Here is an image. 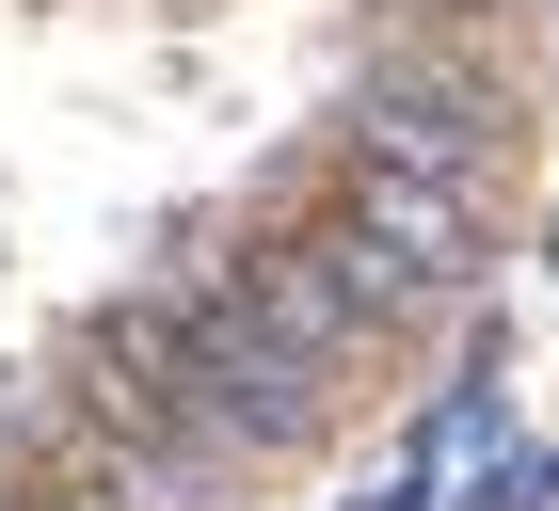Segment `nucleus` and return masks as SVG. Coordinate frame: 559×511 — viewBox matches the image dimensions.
Wrapping results in <instances>:
<instances>
[{"instance_id": "obj_9", "label": "nucleus", "mask_w": 559, "mask_h": 511, "mask_svg": "<svg viewBox=\"0 0 559 511\" xmlns=\"http://www.w3.org/2000/svg\"><path fill=\"white\" fill-rule=\"evenodd\" d=\"M0 511H96V496H64L48 464H0Z\"/></svg>"}, {"instance_id": "obj_3", "label": "nucleus", "mask_w": 559, "mask_h": 511, "mask_svg": "<svg viewBox=\"0 0 559 511\" xmlns=\"http://www.w3.org/2000/svg\"><path fill=\"white\" fill-rule=\"evenodd\" d=\"M224 288L257 304L272 336L304 352V368H336V383H368L384 352H416L431 320L368 272V240H352L336 209H288V224H224Z\"/></svg>"}, {"instance_id": "obj_10", "label": "nucleus", "mask_w": 559, "mask_h": 511, "mask_svg": "<svg viewBox=\"0 0 559 511\" xmlns=\"http://www.w3.org/2000/svg\"><path fill=\"white\" fill-rule=\"evenodd\" d=\"M544 288H559V209H544Z\"/></svg>"}, {"instance_id": "obj_8", "label": "nucleus", "mask_w": 559, "mask_h": 511, "mask_svg": "<svg viewBox=\"0 0 559 511\" xmlns=\"http://www.w3.org/2000/svg\"><path fill=\"white\" fill-rule=\"evenodd\" d=\"M368 16H400V33H479L496 0H368Z\"/></svg>"}, {"instance_id": "obj_1", "label": "nucleus", "mask_w": 559, "mask_h": 511, "mask_svg": "<svg viewBox=\"0 0 559 511\" xmlns=\"http://www.w3.org/2000/svg\"><path fill=\"white\" fill-rule=\"evenodd\" d=\"M512 144H527V96L479 64V33H400V48H368L352 96H336V161L448 176V192H479V209H496Z\"/></svg>"}, {"instance_id": "obj_11", "label": "nucleus", "mask_w": 559, "mask_h": 511, "mask_svg": "<svg viewBox=\"0 0 559 511\" xmlns=\"http://www.w3.org/2000/svg\"><path fill=\"white\" fill-rule=\"evenodd\" d=\"M544 511H559V448H544Z\"/></svg>"}, {"instance_id": "obj_4", "label": "nucleus", "mask_w": 559, "mask_h": 511, "mask_svg": "<svg viewBox=\"0 0 559 511\" xmlns=\"http://www.w3.org/2000/svg\"><path fill=\"white\" fill-rule=\"evenodd\" d=\"M48 368H64V400H81V416L160 431V448H192V464H224V479H240V448H224V400H209V352H192L176 288H112V304H81Z\"/></svg>"}, {"instance_id": "obj_7", "label": "nucleus", "mask_w": 559, "mask_h": 511, "mask_svg": "<svg viewBox=\"0 0 559 511\" xmlns=\"http://www.w3.org/2000/svg\"><path fill=\"white\" fill-rule=\"evenodd\" d=\"M512 448V368H496V336L464 352V383H431L416 416H400V464L416 479H464V464H496Z\"/></svg>"}, {"instance_id": "obj_2", "label": "nucleus", "mask_w": 559, "mask_h": 511, "mask_svg": "<svg viewBox=\"0 0 559 511\" xmlns=\"http://www.w3.org/2000/svg\"><path fill=\"white\" fill-rule=\"evenodd\" d=\"M144 288H176V320H192V352H209V400H224V448H240V479L304 464V448L336 431V400H352V383H336V368H304V352L272 336L257 304L224 288V209L160 224V272H144Z\"/></svg>"}, {"instance_id": "obj_5", "label": "nucleus", "mask_w": 559, "mask_h": 511, "mask_svg": "<svg viewBox=\"0 0 559 511\" xmlns=\"http://www.w3.org/2000/svg\"><path fill=\"white\" fill-rule=\"evenodd\" d=\"M336 224L368 240V272H384L416 320H448V304L496 272V209L479 192H448V176H384V161H336Z\"/></svg>"}, {"instance_id": "obj_6", "label": "nucleus", "mask_w": 559, "mask_h": 511, "mask_svg": "<svg viewBox=\"0 0 559 511\" xmlns=\"http://www.w3.org/2000/svg\"><path fill=\"white\" fill-rule=\"evenodd\" d=\"M16 464H48L64 496H96V511H240V479H224V464H192V448H160V431L81 416L64 383H48V416H33V448H16Z\"/></svg>"}]
</instances>
